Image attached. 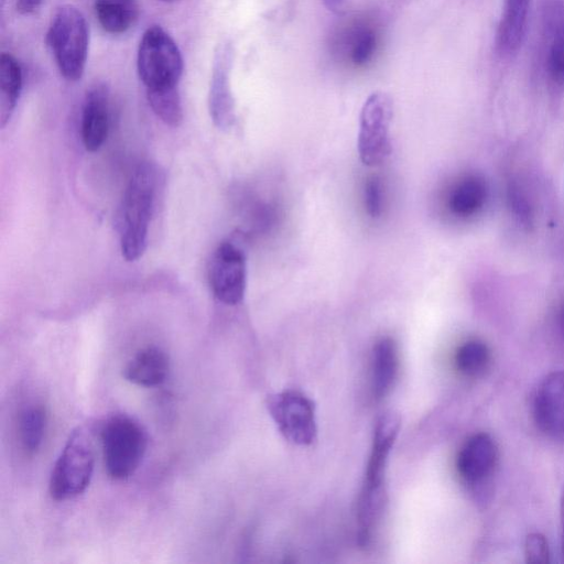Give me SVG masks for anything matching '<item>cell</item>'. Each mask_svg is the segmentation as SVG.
<instances>
[{
  "label": "cell",
  "instance_id": "5bb4252c",
  "mask_svg": "<svg viewBox=\"0 0 564 564\" xmlns=\"http://www.w3.org/2000/svg\"><path fill=\"white\" fill-rule=\"evenodd\" d=\"M546 37L545 69L555 87H564V0H549L544 7Z\"/></svg>",
  "mask_w": 564,
  "mask_h": 564
},
{
  "label": "cell",
  "instance_id": "8992f818",
  "mask_svg": "<svg viewBox=\"0 0 564 564\" xmlns=\"http://www.w3.org/2000/svg\"><path fill=\"white\" fill-rule=\"evenodd\" d=\"M400 427V419L393 413L383 414L377 422L373 445L368 462L366 480L360 496L359 532L369 534L378 505V494L383 479L386 460Z\"/></svg>",
  "mask_w": 564,
  "mask_h": 564
},
{
  "label": "cell",
  "instance_id": "52a82bcc",
  "mask_svg": "<svg viewBox=\"0 0 564 564\" xmlns=\"http://www.w3.org/2000/svg\"><path fill=\"white\" fill-rule=\"evenodd\" d=\"M392 115V100L386 93H372L364 102L359 117L357 147L365 165H378L390 154L389 131Z\"/></svg>",
  "mask_w": 564,
  "mask_h": 564
},
{
  "label": "cell",
  "instance_id": "484cf974",
  "mask_svg": "<svg viewBox=\"0 0 564 564\" xmlns=\"http://www.w3.org/2000/svg\"><path fill=\"white\" fill-rule=\"evenodd\" d=\"M365 207L368 215L377 218L382 213V187L380 180L370 177L365 184Z\"/></svg>",
  "mask_w": 564,
  "mask_h": 564
},
{
  "label": "cell",
  "instance_id": "6da1fadb",
  "mask_svg": "<svg viewBox=\"0 0 564 564\" xmlns=\"http://www.w3.org/2000/svg\"><path fill=\"white\" fill-rule=\"evenodd\" d=\"M160 175L158 167L141 163L133 172L120 207V245L127 261L138 260L147 248Z\"/></svg>",
  "mask_w": 564,
  "mask_h": 564
},
{
  "label": "cell",
  "instance_id": "ffe728a7",
  "mask_svg": "<svg viewBox=\"0 0 564 564\" xmlns=\"http://www.w3.org/2000/svg\"><path fill=\"white\" fill-rule=\"evenodd\" d=\"M486 198L485 181L479 176L469 175L460 180L451 191L448 208L458 217H468L481 209Z\"/></svg>",
  "mask_w": 564,
  "mask_h": 564
},
{
  "label": "cell",
  "instance_id": "30bf717a",
  "mask_svg": "<svg viewBox=\"0 0 564 564\" xmlns=\"http://www.w3.org/2000/svg\"><path fill=\"white\" fill-rule=\"evenodd\" d=\"M234 47L228 41L220 43L214 55L208 94L210 117L221 129L230 128L236 120L235 99L230 85Z\"/></svg>",
  "mask_w": 564,
  "mask_h": 564
},
{
  "label": "cell",
  "instance_id": "f546056e",
  "mask_svg": "<svg viewBox=\"0 0 564 564\" xmlns=\"http://www.w3.org/2000/svg\"><path fill=\"white\" fill-rule=\"evenodd\" d=\"M160 1H163V2H166V3H173V2H176V1H180V0H160Z\"/></svg>",
  "mask_w": 564,
  "mask_h": 564
},
{
  "label": "cell",
  "instance_id": "d4e9b609",
  "mask_svg": "<svg viewBox=\"0 0 564 564\" xmlns=\"http://www.w3.org/2000/svg\"><path fill=\"white\" fill-rule=\"evenodd\" d=\"M524 557L527 563L540 564L550 562V549L543 534L532 532L527 535Z\"/></svg>",
  "mask_w": 564,
  "mask_h": 564
},
{
  "label": "cell",
  "instance_id": "9c48e42d",
  "mask_svg": "<svg viewBox=\"0 0 564 564\" xmlns=\"http://www.w3.org/2000/svg\"><path fill=\"white\" fill-rule=\"evenodd\" d=\"M269 411L281 433L299 445H308L316 434L312 402L296 391H285L268 400Z\"/></svg>",
  "mask_w": 564,
  "mask_h": 564
},
{
  "label": "cell",
  "instance_id": "cb8c5ba5",
  "mask_svg": "<svg viewBox=\"0 0 564 564\" xmlns=\"http://www.w3.org/2000/svg\"><path fill=\"white\" fill-rule=\"evenodd\" d=\"M153 112L166 124L177 127L183 119L178 87L147 91Z\"/></svg>",
  "mask_w": 564,
  "mask_h": 564
},
{
  "label": "cell",
  "instance_id": "7c38bea8",
  "mask_svg": "<svg viewBox=\"0 0 564 564\" xmlns=\"http://www.w3.org/2000/svg\"><path fill=\"white\" fill-rule=\"evenodd\" d=\"M498 463V447L487 433L470 436L460 448L456 467L459 476L470 485L489 479Z\"/></svg>",
  "mask_w": 564,
  "mask_h": 564
},
{
  "label": "cell",
  "instance_id": "2e32d148",
  "mask_svg": "<svg viewBox=\"0 0 564 564\" xmlns=\"http://www.w3.org/2000/svg\"><path fill=\"white\" fill-rule=\"evenodd\" d=\"M530 0H505L496 42L500 53L513 54L524 37Z\"/></svg>",
  "mask_w": 564,
  "mask_h": 564
},
{
  "label": "cell",
  "instance_id": "5b68a950",
  "mask_svg": "<svg viewBox=\"0 0 564 564\" xmlns=\"http://www.w3.org/2000/svg\"><path fill=\"white\" fill-rule=\"evenodd\" d=\"M105 467L113 479H126L139 467L148 445L141 424L126 414L106 420L100 429Z\"/></svg>",
  "mask_w": 564,
  "mask_h": 564
},
{
  "label": "cell",
  "instance_id": "3957f363",
  "mask_svg": "<svg viewBox=\"0 0 564 564\" xmlns=\"http://www.w3.org/2000/svg\"><path fill=\"white\" fill-rule=\"evenodd\" d=\"M94 427L78 426L69 435L56 459L48 484L54 500L72 499L88 487L95 465Z\"/></svg>",
  "mask_w": 564,
  "mask_h": 564
},
{
  "label": "cell",
  "instance_id": "e0dca14e",
  "mask_svg": "<svg viewBox=\"0 0 564 564\" xmlns=\"http://www.w3.org/2000/svg\"><path fill=\"white\" fill-rule=\"evenodd\" d=\"M398 350L391 338H381L372 352V393L376 399L384 398L398 373Z\"/></svg>",
  "mask_w": 564,
  "mask_h": 564
},
{
  "label": "cell",
  "instance_id": "7a4b0ae2",
  "mask_svg": "<svg viewBox=\"0 0 564 564\" xmlns=\"http://www.w3.org/2000/svg\"><path fill=\"white\" fill-rule=\"evenodd\" d=\"M46 41L61 75L68 82L79 80L89 47V29L82 11L72 4L61 6L51 21Z\"/></svg>",
  "mask_w": 564,
  "mask_h": 564
},
{
  "label": "cell",
  "instance_id": "603a6c76",
  "mask_svg": "<svg viewBox=\"0 0 564 564\" xmlns=\"http://www.w3.org/2000/svg\"><path fill=\"white\" fill-rule=\"evenodd\" d=\"M491 354L488 346L478 339L460 345L455 355V365L460 373L467 377L482 375L489 367Z\"/></svg>",
  "mask_w": 564,
  "mask_h": 564
},
{
  "label": "cell",
  "instance_id": "d6986e66",
  "mask_svg": "<svg viewBox=\"0 0 564 564\" xmlns=\"http://www.w3.org/2000/svg\"><path fill=\"white\" fill-rule=\"evenodd\" d=\"M23 74L18 59L10 53L0 55V127L10 120L22 89Z\"/></svg>",
  "mask_w": 564,
  "mask_h": 564
},
{
  "label": "cell",
  "instance_id": "277c9868",
  "mask_svg": "<svg viewBox=\"0 0 564 564\" xmlns=\"http://www.w3.org/2000/svg\"><path fill=\"white\" fill-rule=\"evenodd\" d=\"M138 75L147 91L176 88L184 63L173 37L160 25L149 26L139 43Z\"/></svg>",
  "mask_w": 564,
  "mask_h": 564
},
{
  "label": "cell",
  "instance_id": "83f0119b",
  "mask_svg": "<svg viewBox=\"0 0 564 564\" xmlns=\"http://www.w3.org/2000/svg\"><path fill=\"white\" fill-rule=\"evenodd\" d=\"M327 10L335 14H341L346 7L347 0H322Z\"/></svg>",
  "mask_w": 564,
  "mask_h": 564
},
{
  "label": "cell",
  "instance_id": "9a60e30c",
  "mask_svg": "<svg viewBox=\"0 0 564 564\" xmlns=\"http://www.w3.org/2000/svg\"><path fill=\"white\" fill-rule=\"evenodd\" d=\"M170 362L166 354L154 346L138 351L123 368V377L140 387H156L167 377Z\"/></svg>",
  "mask_w": 564,
  "mask_h": 564
},
{
  "label": "cell",
  "instance_id": "4fadbf2b",
  "mask_svg": "<svg viewBox=\"0 0 564 564\" xmlns=\"http://www.w3.org/2000/svg\"><path fill=\"white\" fill-rule=\"evenodd\" d=\"M82 140L85 148L97 151L109 130V89L96 83L86 93L82 112Z\"/></svg>",
  "mask_w": 564,
  "mask_h": 564
},
{
  "label": "cell",
  "instance_id": "ba28073f",
  "mask_svg": "<svg viewBox=\"0 0 564 564\" xmlns=\"http://www.w3.org/2000/svg\"><path fill=\"white\" fill-rule=\"evenodd\" d=\"M208 280L214 295L227 305L240 303L247 284L246 257L241 249L225 241L215 250L209 268Z\"/></svg>",
  "mask_w": 564,
  "mask_h": 564
},
{
  "label": "cell",
  "instance_id": "4316f807",
  "mask_svg": "<svg viewBox=\"0 0 564 564\" xmlns=\"http://www.w3.org/2000/svg\"><path fill=\"white\" fill-rule=\"evenodd\" d=\"M43 0H17V11L28 15L34 13L42 4Z\"/></svg>",
  "mask_w": 564,
  "mask_h": 564
},
{
  "label": "cell",
  "instance_id": "4dcf8cb0",
  "mask_svg": "<svg viewBox=\"0 0 564 564\" xmlns=\"http://www.w3.org/2000/svg\"><path fill=\"white\" fill-rule=\"evenodd\" d=\"M563 326H564V310H563Z\"/></svg>",
  "mask_w": 564,
  "mask_h": 564
},
{
  "label": "cell",
  "instance_id": "ac0fdd59",
  "mask_svg": "<svg viewBox=\"0 0 564 564\" xmlns=\"http://www.w3.org/2000/svg\"><path fill=\"white\" fill-rule=\"evenodd\" d=\"M94 11L100 26L109 34L126 33L138 20V0H95Z\"/></svg>",
  "mask_w": 564,
  "mask_h": 564
},
{
  "label": "cell",
  "instance_id": "8fae6325",
  "mask_svg": "<svg viewBox=\"0 0 564 564\" xmlns=\"http://www.w3.org/2000/svg\"><path fill=\"white\" fill-rule=\"evenodd\" d=\"M532 412L542 432L564 437V370L552 371L541 380L533 395Z\"/></svg>",
  "mask_w": 564,
  "mask_h": 564
},
{
  "label": "cell",
  "instance_id": "f1b7e54d",
  "mask_svg": "<svg viewBox=\"0 0 564 564\" xmlns=\"http://www.w3.org/2000/svg\"><path fill=\"white\" fill-rule=\"evenodd\" d=\"M560 519H561V552L564 562V486L560 499Z\"/></svg>",
  "mask_w": 564,
  "mask_h": 564
},
{
  "label": "cell",
  "instance_id": "7402d4cb",
  "mask_svg": "<svg viewBox=\"0 0 564 564\" xmlns=\"http://www.w3.org/2000/svg\"><path fill=\"white\" fill-rule=\"evenodd\" d=\"M46 426V412L41 404H31L19 416L20 443L28 454H34L42 445Z\"/></svg>",
  "mask_w": 564,
  "mask_h": 564
},
{
  "label": "cell",
  "instance_id": "44dd1931",
  "mask_svg": "<svg viewBox=\"0 0 564 564\" xmlns=\"http://www.w3.org/2000/svg\"><path fill=\"white\" fill-rule=\"evenodd\" d=\"M352 28L344 32V47L349 55L350 63L355 66L366 65L373 56L377 48V33L365 23H355Z\"/></svg>",
  "mask_w": 564,
  "mask_h": 564
}]
</instances>
